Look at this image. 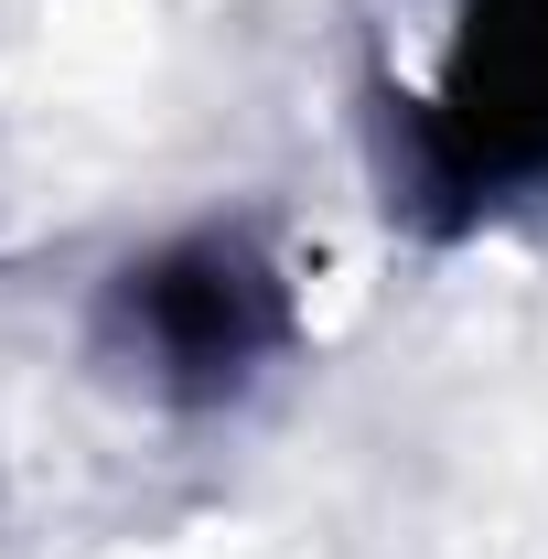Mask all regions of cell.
<instances>
[{
  "label": "cell",
  "mask_w": 548,
  "mask_h": 559,
  "mask_svg": "<svg viewBox=\"0 0 548 559\" xmlns=\"http://www.w3.org/2000/svg\"><path fill=\"white\" fill-rule=\"evenodd\" d=\"M409 162L452 215L548 183V0H452L441 75L409 108Z\"/></svg>",
  "instance_id": "cell-1"
},
{
  "label": "cell",
  "mask_w": 548,
  "mask_h": 559,
  "mask_svg": "<svg viewBox=\"0 0 548 559\" xmlns=\"http://www.w3.org/2000/svg\"><path fill=\"white\" fill-rule=\"evenodd\" d=\"M119 323H130V345L151 355L162 388L226 399V388H248L290 345V290H279V270L248 237H183V248L130 270Z\"/></svg>",
  "instance_id": "cell-2"
}]
</instances>
